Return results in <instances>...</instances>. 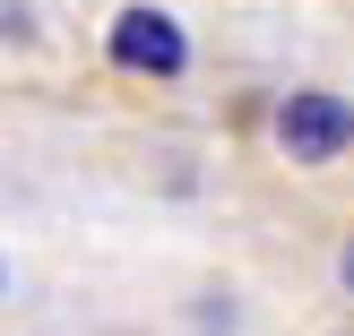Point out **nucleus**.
Returning <instances> with one entry per match:
<instances>
[{"instance_id": "obj_1", "label": "nucleus", "mask_w": 354, "mask_h": 336, "mask_svg": "<svg viewBox=\"0 0 354 336\" xmlns=\"http://www.w3.org/2000/svg\"><path fill=\"white\" fill-rule=\"evenodd\" d=\"M346 147H354V103L346 95L303 86V95L277 103V155H294V164H337Z\"/></svg>"}, {"instance_id": "obj_2", "label": "nucleus", "mask_w": 354, "mask_h": 336, "mask_svg": "<svg viewBox=\"0 0 354 336\" xmlns=\"http://www.w3.org/2000/svg\"><path fill=\"white\" fill-rule=\"evenodd\" d=\"M113 69H130V78H182L190 69V34L173 26L165 9H121L113 17Z\"/></svg>"}, {"instance_id": "obj_3", "label": "nucleus", "mask_w": 354, "mask_h": 336, "mask_svg": "<svg viewBox=\"0 0 354 336\" xmlns=\"http://www.w3.org/2000/svg\"><path fill=\"white\" fill-rule=\"evenodd\" d=\"M337 276H346V293H354V241H346V259H337Z\"/></svg>"}, {"instance_id": "obj_4", "label": "nucleus", "mask_w": 354, "mask_h": 336, "mask_svg": "<svg viewBox=\"0 0 354 336\" xmlns=\"http://www.w3.org/2000/svg\"><path fill=\"white\" fill-rule=\"evenodd\" d=\"M0 293H9V259H0Z\"/></svg>"}]
</instances>
